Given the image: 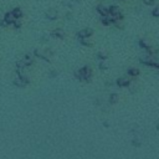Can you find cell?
Returning a JSON list of instances; mask_svg holds the SVG:
<instances>
[{
  "label": "cell",
  "mask_w": 159,
  "mask_h": 159,
  "mask_svg": "<svg viewBox=\"0 0 159 159\" xmlns=\"http://www.w3.org/2000/svg\"><path fill=\"white\" fill-rule=\"evenodd\" d=\"M108 11H109V16L113 19V21H117V20H122L123 19V14H122L120 9L117 5L109 6L108 7Z\"/></svg>",
  "instance_id": "6da1fadb"
},
{
  "label": "cell",
  "mask_w": 159,
  "mask_h": 159,
  "mask_svg": "<svg viewBox=\"0 0 159 159\" xmlns=\"http://www.w3.org/2000/svg\"><path fill=\"white\" fill-rule=\"evenodd\" d=\"M80 76H81V81H86V82H89L91 78H92V71L89 67H82L80 71Z\"/></svg>",
  "instance_id": "7a4b0ae2"
},
{
  "label": "cell",
  "mask_w": 159,
  "mask_h": 159,
  "mask_svg": "<svg viewBox=\"0 0 159 159\" xmlns=\"http://www.w3.org/2000/svg\"><path fill=\"white\" fill-rule=\"evenodd\" d=\"M92 35H93V30L91 27H87V29H83V30L78 31V37L80 39H87V37H91Z\"/></svg>",
  "instance_id": "3957f363"
},
{
  "label": "cell",
  "mask_w": 159,
  "mask_h": 159,
  "mask_svg": "<svg viewBox=\"0 0 159 159\" xmlns=\"http://www.w3.org/2000/svg\"><path fill=\"white\" fill-rule=\"evenodd\" d=\"M97 11H98V14H101L102 16H108V15H109L108 7H107V6H104L103 4H99V5L97 6Z\"/></svg>",
  "instance_id": "277c9868"
},
{
  "label": "cell",
  "mask_w": 159,
  "mask_h": 159,
  "mask_svg": "<svg viewBox=\"0 0 159 159\" xmlns=\"http://www.w3.org/2000/svg\"><path fill=\"white\" fill-rule=\"evenodd\" d=\"M45 16H46L48 20H56V19H57V11L53 10V9H48V10L45 12Z\"/></svg>",
  "instance_id": "5b68a950"
},
{
  "label": "cell",
  "mask_w": 159,
  "mask_h": 159,
  "mask_svg": "<svg viewBox=\"0 0 159 159\" xmlns=\"http://www.w3.org/2000/svg\"><path fill=\"white\" fill-rule=\"evenodd\" d=\"M4 20L10 25V24H14V21L16 20V17L14 16V14L11 12V11H9V12H6L5 14V16H4Z\"/></svg>",
  "instance_id": "8992f818"
},
{
  "label": "cell",
  "mask_w": 159,
  "mask_h": 159,
  "mask_svg": "<svg viewBox=\"0 0 159 159\" xmlns=\"http://www.w3.org/2000/svg\"><path fill=\"white\" fill-rule=\"evenodd\" d=\"M101 22L104 25V26H109V25H113L114 24V21H113V19L108 15V16H102V19H101Z\"/></svg>",
  "instance_id": "52a82bcc"
},
{
  "label": "cell",
  "mask_w": 159,
  "mask_h": 159,
  "mask_svg": "<svg viewBox=\"0 0 159 159\" xmlns=\"http://www.w3.org/2000/svg\"><path fill=\"white\" fill-rule=\"evenodd\" d=\"M51 35L55 36V37H58V39H65V31L61 30V29H56V30H53Z\"/></svg>",
  "instance_id": "ba28073f"
},
{
  "label": "cell",
  "mask_w": 159,
  "mask_h": 159,
  "mask_svg": "<svg viewBox=\"0 0 159 159\" xmlns=\"http://www.w3.org/2000/svg\"><path fill=\"white\" fill-rule=\"evenodd\" d=\"M129 83H130V81H129V80H127V78H123V77H120V78H118V80H117V84H118L119 87L129 86Z\"/></svg>",
  "instance_id": "9c48e42d"
},
{
  "label": "cell",
  "mask_w": 159,
  "mask_h": 159,
  "mask_svg": "<svg viewBox=\"0 0 159 159\" xmlns=\"http://www.w3.org/2000/svg\"><path fill=\"white\" fill-rule=\"evenodd\" d=\"M11 12L14 14V16H15L16 19H21V17L24 16V12H22V10H21L20 7H15V9H14Z\"/></svg>",
  "instance_id": "30bf717a"
},
{
  "label": "cell",
  "mask_w": 159,
  "mask_h": 159,
  "mask_svg": "<svg viewBox=\"0 0 159 159\" xmlns=\"http://www.w3.org/2000/svg\"><path fill=\"white\" fill-rule=\"evenodd\" d=\"M22 62L25 63V66H30V65H32V57L30 55H25Z\"/></svg>",
  "instance_id": "8fae6325"
},
{
  "label": "cell",
  "mask_w": 159,
  "mask_h": 159,
  "mask_svg": "<svg viewBox=\"0 0 159 159\" xmlns=\"http://www.w3.org/2000/svg\"><path fill=\"white\" fill-rule=\"evenodd\" d=\"M14 84H15V86H19V87H25V86H26V83H25L20 77H17V78L14 80Z\"/></svg>",
  "instance_id": "7c38bea8"
},
{
  "label": "cell",
  "mask_w": 159,
  "mask_h": 159,
  "mask_svg": "<svg viewBox=\"0 0 159 159\" xmlns=\"http://www.w3.org/2000/svg\"><path fill=\"white\" fill-rule=\"evenodd\" d=\"M128 75H130V76H138L139 75V70L138 68H133V67H130V68H128Z\"/></svg>",
  "instance_id": "4fadbf2b"
},
{
  "label": "cell",
  "mask_w": 159,
  "mask_h": 159,
  "mask_svg": "<svg viewBox=\"0 0 159 159\" xmlns=\"http://www.w3.org/2000/svg\"><path fill=\"white\" fill-rule=\"evenodd\" d=\"M118 101V94L117 93H112L111 96H109V102L111 103H116Z\"/></svg>",
  "instance_id": "5bb4252c"
},
{
  "label": "cell",
  "mask_w": 159,
  "mask_h": 159,
  "mask_svg": "<svg viewBox=\"0 0 159 159\" xmlns=\"http://www.w3.org/2000/svg\"><path fill=\"white\" fill-rule=\"evenodd\" d=\"M139 45H140L142 47H144L145 50H148L149 47H152V46H150V45H149V43H148L145 40H140V41H139Z\"/></svg>",
  "instance_id": "9a60e30c"
},
{
  "label": "cell",
  "mask_w": 159,
  "mask_h": 159,
  "mask_svg": "<svg viewBox=\"0 0 159 159\" xmlns=\"http://www.w3.org/2000/svg\"><path fill=\"white\" fill-rule=\"evenodd\" d=\"M12 25H14L15 29H20V27H21V21H20V19H16Z\"/></svg>",
  "instance_id": "2e32d148"
},
{
  "label": "cell",
  "mask_w": 159,
  "mask_h": 159,
  "mask_svg": "<svg viewBox=\"0 0 159 159\" xmlns=\"http://www.w3.org/2000/svg\"><path fill=\"white\" fill-rule=\"evenodd\" d=\"M152 14H153V16H155V17H159V7H155V9L152 11Z\"/></svg>",
  "instance_id": "e0dca14e"
},
{
  "label": "cell",
  "mask_w": 159,
  "mask_h": 159,
  "mask_svg": "<svg viewBox=\"0 0 159 159\" xmlns=\"http://www.w3.org/2000/svg\"><path fill=\"white\" fill-rule=\"evenodd\" d=\"M80 41H81V43H83V45H86V46H91V45H92V43L88 42L86 39H80Z\"/></svg>",
  "instance_id": "ac0fdd59"
},
{
  "label": "cell",
  "mask_w": 159,
  "mask_h": 159,
  "mask_svg": "<svg viewBox=\"0 0 159 159\" xmlns=\"http://www.w3.org/2000/svg\"><path fill=\"white\" fill-rule=\"evenodd\" d=\"M98 57H99L101 60H103V61H104V60L107 58V55H106V53H103V52H98Z\"/></svg>",
  "instance_id": "d6986e66"
},
{
  "label": "cell",
  "mask_w": 159,
  "mask_h": 159,
  "mask_svg": "<svg viewBox=\"0 0 159 159\" xmlns=\"http://www.w3.org/2000/svg\"><path fill=\"white\" fill-rule=\"evenodd\" d=\"M99 68H101V70H103V71H106L108 67H107V65H106L104 62H101V63H99Z\"/></svg>",
  "instance_id": "ffe728a7"
},
{
  "label": "cell",
  "mask_w": 159,
  "mask_h": 159,
  "mask_svg": "<svg viewBox=\"0 0 159 159\" xmlns=\"http://www.w3.org/2000/svg\"><path fill=\"white\" fill-rule=\"evenodd\" d=\"M144 1V4H147V5H154V0H143Z\"/></svg>",
  "instance_id": "44dd1931"
},
{
  "label": "cell",
  "mask_w": 159,
  "mask_h": 159,
  "mask_svg": "<svg viewBox=\"0 0 159 159\" xmlns=\"http://www.w3.org/2000/svg\"><path fill=\"white\" fill-rule=\"evenodd\" d=\"M0 25H1V27H6V26H9V24H7V22H6L5 20H1Z\"/></svg>",
  "instance_id": "7402d4cb"
},
{
  "label": "cell",
  "mask_w": 159,
  "mask_h": 159,
  "mask_svg": "<svg viewBox=\"0 0 159 159\" xmlns=\"http://www.w3.org/2000/svg\"><path fill=\"white\" fill-rule=\"evenodd\" d=\"M132 144H133V145H135V147H140V142H138V140H133V142H132Z\"/></svg>",
  "instance_id": "603a6c76"
},
{
  "label": "cell",
  "mask_w": 159,
  "mask_h": 159,
  "mask_svg": "<svg viewBox=\"0 0 159 159\" xmlns=\"http://www.w3.org/2000/svg\"><path fill=\"white\" fill-rule=\"evenodd\" d=\"M157 128H158V130H159V124H158V125H157Z\"/></svg>",
  "instance_id": "cb8c5ba5"
}]
</instances>
